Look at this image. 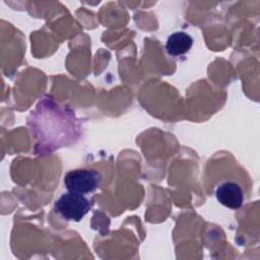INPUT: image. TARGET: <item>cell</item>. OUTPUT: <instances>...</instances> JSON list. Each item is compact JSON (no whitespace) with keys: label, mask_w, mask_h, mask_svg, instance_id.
I'll return each instance as SVG.
<instances>
[{"label":"cell","mask_w":260,"mask_h":260,"mask_svg":"<svg viewBox=\"0 0 260 260\" xmlns=\"http://www.w3.org/2000/svg\"><path fill=\"white\" fill-rule=\"evenodd\" d=\"M29 126L39 139L42 152L68 145L79 135V124L74 113L45 98L30 113Z\"/></svg>","instance_id":"cell-1"},{"label":"cell","mask_w":260,"mask_h":260,"mask_svg":"<svg viewBox=\"0 0 260 260\" xmlns=\"http://www.w3.org/2000/svg\"><path fill=\"white\" fill-rule=\"evenodd\" d=\"M92 201L82 194L67 192L55 202V210L68 220L79 221L91 209Z\"/></svg>","instance_id":"cell-2"},{"label":"cell","mask_w":260,"mask_h":260,"mask_svg":"<svg viewBox=\"0 0 260 260\" xmlns=\"http://www.w3.org/2000/svg\"><path fill=\"white\" fill-rule=\"evenodd\" d=\"M102 182L100 172L92 169H76L69 171L64 177V185L69 192L87 194L96 190Z\"/></svg>","instance_id":"cell-3"},{"label":"cell","mask_w":260,"mask_h":260,"mask_svg":"<svg viewBox=\"0 0 260 260\" xmlns=\"http://www.w3.org/2000/svg\"><path fill=\"white\" fill-rule=\"evenodd\" d=\"M217 201L231 209H238L243 205L244 193L241 186L232 181H225L219 184L215 190Z\"/></svg>","instance_id":"cell-4"},{"label":"cell","mask_w":260,"mask_h":260,"mask_svg":"<svg viewBox=\"0 0 260 260\" xmlns=\"http://www.w3.org/2000/svg\"><path fill=\"white\" fill-rule=\"evenodd\" d=\"M193 45V38L184 31H176L169 36L166 43V50L171 56H180L187 53Z\"/></svg>","instance_id":"cell-5"}]
</instances>
